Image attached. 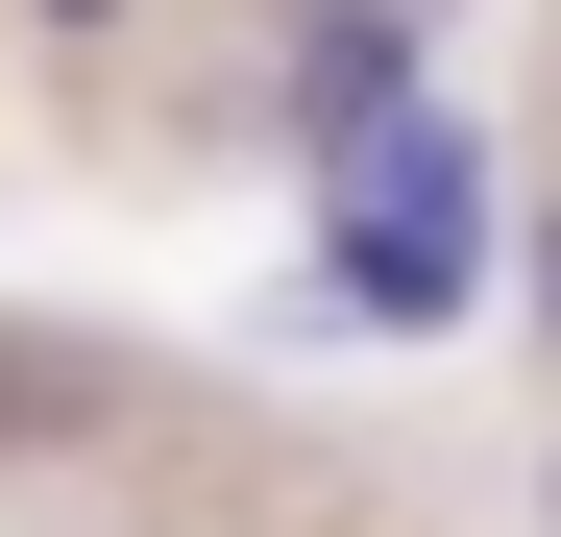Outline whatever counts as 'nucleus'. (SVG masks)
Masks as SVG:
<instances>
[{
  "mask_svg": "<svg viewBox=\"0 0 561 537\" xmlns=\"http://www.w3.org/2000/svg\"><path fill=\"white\" fill-rule=\"evenodd\" d=\"M489 268H513V171H489V123H463V99L366 123V147L318 171V318H366V342H439Z\"/></svg>",
  "mask_w": 561,
  "mask_h": 537,
  "instance_id": "f257e3e1",
  "label": "nucleus"
},
{
  "mask_svg": "<svg viewBox=\"0 0 561 537\" xmlns=\"http://www.w3.org/2000/svg\"><path fill=\"white\" fill-rule=\"evenodd\" d=\"M439 99V0H294V73H268V123H294V171H342L366 123Z\"/></svg>",
  "mask_w": 561,
  "mask_h": 537,
  "instance_id": "f03ea898",
  "label": "nucleus"
},
{
  "mask_svg": "<svg viewBox=\"0 0 561 537\" xmlns=\"http://www.w3.org/2000/svg\"><path fill=\"white\" fill-rule=\"evenodd\" d=\"M513 268H537V342H561V196H513Z\"/></svg>",
  "mask_w": 561,
  "mask_h": 537,
  "instance_id": "7ed1b4c3",
  "label": "nucleus"
},
{
  "mask_svg": "<svg viewBox=\"0 0 561 537\" xmlns=\"http://www.w3.org/2000/svg\"><path fill=\"white\" fill-rule=\"evenodd\" d=\"M49 25H123V0H49Z\"/></svg>",
  "mask_w": 561,
  "mask_h": 537,
  "instance_id": "20e7f679",
  "label": "nucleus"
}]
</instances>
